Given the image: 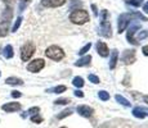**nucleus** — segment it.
I'll use <instances>...</instances> for the list:
<instances>
[{"label": "nucleus", "instance_id": "obj_11", "mask_svg": "<svg viewBox=\"0 0 148 128\" xmlns=\"http://www.w3.org/2000/svg\"><path fill=\"white\" fill-rule=\"evenodd\" d=\"M140 28V26L139 24H134V26H132V27L127 30V35H126V39H127V41L130 42V44H133V45H136L138 42L134 40V33H135V31L136 30H139Z\"/></svg>", "mask_w": 148, "mask_h": 128}, {"label": "nucleus", "instance_id": "obj_27", "mask_svg": "<svg viewBox=\"0 0 148 128\" xmlns=\"http://www.w3.org/2000/svg\"><path fill=\"white\" fill-rule=\"evenodd\" d=\"M90 47H92V44L89 42V44H86L84 47H81L80 51H79V55H84V54L86 53V51H89V50H90Z\"/></svg>", "mask_w": 148, "mask_h": 128}, {"label": "nucleus", "instance_id": "obj_38", "mask_svg": "<svg viewBox=\"0 0 148 128\" xmlns=\"http://www.w3.org/2000/svg\"><path fill=\"white\" fill-rule=\"evenodd\" d=\"M143 10H144V13H148V3H146V4H144Z\"/></svg>", "mask_w": 148, "mask_h": 128}, {"label": "nucleus", "instance_id": "obj_6", "mask_svg": "<svg viewBox=\"0 0 148 128\" xmlns=\"http://www.w3.org/2000/svg\"><path fill=\"white\" fill-rule=\"evenodd\" d=\"M121 60L124 64H132L135 62V51L134 50H125L121 56Z\"/></svg>", "mask_w": 148, "mask_h": 128}, {"label": "nucleus", "instance_id": "obj_4", "mask_svg": "<svg viewBox=\"0 0 148 128\" xmlns=\"http://www.w3.org/2000/svg\"><path fill=\"white\" fill-rule=\"evenodd\" d=\"M35 53V45L32 42H26L23 46L21 47V59L23 62H27L31 59V56Z\"/></svg>", "mask_w": 148, "mask_h": 128}, {"label": "nucleus", "instance_id": "obj_3", "mask_svg": "<svg viewBox=\"0 0 148 128\" xmlns=\"http://www.w3.org/2000/svg\"><path fill=\"white\" fill-rule=\"evenodd\" d=\"M45 55H47L48 58L56 60V62H59L64 58L63 50H62L59 46H56V45H52V46L48 47V49L45 50Z\"/></svg>", "mask_w": 148, "mask_h": 128}, {"label": "nucleus", "instance_id": "obj_33", "mask_svg": "<svg viewBox=\"0 0 148 128\" xmlns=\"http://www.w3.org/2000/svg\"><path fill=\"white\" fill-rule=\"evenodd\" d=\"M22 96V93L19 92V91H13L12 92V98H14V99H18V98H21Z\"/></svg>", "mask_w": 148, "mask_h": 128}, {"label": "nucleus", "instance_id": "obj_9", "mask_svg": "<svg viewBox=\"0 0 148 128\" xmlns=\"http://www.w3.org/2000/svg\"><path fill=\"white\" fill-rule=\"evenodd\" d=\"M66 3V0H41V5L45 8H57L62 7Z\"/></svg>", "mask_w": 148, "mask_h": 128}, {"label": "nucleus", "instance_id": "obj_31", "mask_svg": "<svg viewBox=\"0 0 148 128\" xmlns=\"http://www.w3.org/2000/svg\"><path fill=\"white\" fill-rule=\"evenodd\" d=\"M89 81L93 83H99V78L95 74H89Z\"/></svg>", "mask_w": 148, "mask_h": 128}, {"label": "nucleus", "instance_id": "obj_26", "mask_svg": "<svg viewBox=\"0 0 148 128\" xmlns=\"http://www.w3.org/2000/svg\"><path fill=\"white\" fill-rule=\"evenodd\" d=\"M21 22H22V17H18V18H17V21L14 22L13 27H12V31H13V32H16V31L19 28V26H21Z\"/></svg>", "mask_w": 148, "mask_h": 128}, {"label": "nucleus", "instance_id": "obj_10", "mask_svg": "<svg viewBox=\"0 0 148 128\" xmlns=\"http://www.w3.org/2000/svg\"><path fill=\"white\" fill-rule=\"evenodd\" d=\"M1 109L7 113H13V112H18L21 110V104L19 102H7L1 106Z\"/></svg>", "mask_w": 148, "mask_h": 128}, {"label": "nucleus", "instance_id": "obj_20", "mask_svg": "<svg viewBox=\"0 0 148 128\" xmlns=\"http://www.w3.org/2000/svg\"><path fill=\"white\" fill-rule=\"evenodd\" d=\"M30 0H19V4H18V12H23L25 9H26V7L28 4H30Z\"/></svg>", "mask_w": 148, "mask_h": 128}, {"label": "nucleus", "instance_id": "obj_23", "mask_svg": "<svg viewBox=\"0 0 148 128\" xmlns=\"http://www.w3.org/2000/svg\"><path fill=\"white\" fill-rule=\"evenodd\" d=\"M39 112H40V109H39L38 106H34V108H31V109L27 110V112H26L27 114L23 115V118H26L27 115H31V116H32V115H36V114H39Z\"/></svg>", "mask_w": 148, "mask_h": 128}, {"label": "nucleus", "instance_id": "obj_5", "mask_svg": "<svg viewBox=\"0 0 148 128\" xmlns=\"http://www.w3.org/2000/svg\"><path fill=\"white\" fill-rule=\"evenodd\" d=\"M45 65V62L42 59H35V60L30 62L27 65V70L28 72H32V73H38L44 68Z\"/></svg>", "mask_w": 148, "mask_h": 128}, {"label": "nucleus", "instance_id": "obj_18", "mask_svg": "<svg viewBox=\"0 0 148 128\" xmlns=\"http://www.w3.org/2000/svg\"><path fill=\"white\" fill-rule=\"evenodd\" d=\"M8 26H9V22H1L0 24V37H4L8 33Z\"/></svg>", "mask_w": 148, "mask_h": 128}, {"label": "nucleus", "instance_id": "obj_30", "mask_svg": "<svg viewBox=\"0 0 148 128\" xmlns=\"http://www.w3.org/2000/svg\"><path fill=\"white\" fill-rule=\"evenodd\" d=\"M31 121L34 122V123H40V122L42 121V118L39 114H36V115H32L31 116Z\"/></svg>", "mask_w": 148, "mask_h": 128}, {"label": "nucleus", "instance_id": "obj_25", "mask_svg": "<svg viewBox=\"0 0 148 128\" xmlns=\"http://www.w3.org/2000/svg\"><path fill=\"white\" fill-rule=\"evenodd\" d=\"M71 114H72V110H71V109H66V110H63L61 114H58V119H63V118H66V116L71 115Z\"/></svg>", "mask_w": 148, "mask_h": 128}, {"label": "nucleus", "instance_id": "obj_12", "mask_svg": "<svg viewBox=\"0 0 148 128\" xmlns=\"http://www.w3.org/2000/svg\"><path fill=\"white\" fill-rule=\"evenodd\" d=\"M97 51H98V54H99L101 56H103V58L108 56V54H110L107 45L104 44V42H102V41H98V42H97Z\"/></svg>", "mask_w": 148, "mask_h": 128}, {"label": "nucleus", "instance_id": "obj_40", "mask_svg": "<svg viewBox=\"0 0 148 128\" xmlns=\"http://www.w3.org/2000/svg\"><path fill=\"white\" fill-rule=\"evenodd\" d=\"M146 114L148 115V109H146Z\"/></svg>", "mask_w": 148, "mask_h": 128}, {"label": "nucleus", "instance_id": "obj_8", "mask_svg": "<svg viewBox=\"0 0 148 128\" xmlns=\"http://www.w3.org/2000/svg\"><path fill=\"white\" fill-rule=\"evenodd\" d=\"M76 110H77V113L81 116H85V118H89V116H92L93 113H94L93 108H90L89 105H79V106L76 108Z\"/></svg>", "mask_w": 148, "mask_h": 128}, {"label": "nucleus", "instance_id": "obj_2", "mask_svg": "<svg viewBox=\"0 0 148 128\" xmlns=\"http://www.w3.org/2000/svg\"><path fill=\"white\" fill-rule=\"evenodd\" d=\"M70 21L75 24H84L89 21V14H88V12L84 9H80V10L76 9L71 13Z\"/></svg>", "mask_w": 148, "mask_h": 128}, {"label": "nucleus", "instance_id": "obj_22", "mask_svg": "<svg viewBox=\"0 0 148 128\" xmlns=\"http://www.w3.org/2000/svg\"><path fill=\"white\" fill-rule=\"evenodd\" d=\"M72 83H73V86L81 89V87L84 86V79H82L81 77H75V78H73V81H72Z\"/></svg>", "mask_w": 148, "mask_h": 128}, {"label": "nucleus", "instance_id": "obj_35", "mask_svg": "<svg viewBox=\"0 0 148 128\" xmlns=\"http://www.w3.org/2000/svg\"><path fill=\"white\" fill-rule=\"evenodd\" d=\"M3 1L7 4V7H12V4L14 3V0H3Z\"/></svg>", "mask_w": 148, "mask_h": 128}, {"label": "nucleus", "instance_id": "obj_1", "mask_svg": "<svg viewBox=\"0 0 148 128\" xmlns=\"http://www.w3.org/2000/svg\"><path fill=\"white\" fill-rule=\"evenodd\" d=\"M132 19H142V21H148L147 17H144L143 14L134 12V13H124L119 17V23H117V28H119V33L124 32L125 28L127 27V24L132 22Z\"/></svg>", "mask_w": 148, "mask_h": 128}, {"label": "nucleus", "instance_id": "obj_13", "mask_svg": "<svg viewBox=\"0 0 148 128\" xmlns=\"http://www.w3.org/2000/svg\"><path fill=\"white\" fill-rule=\"evenodd\" d=\"M90 60H92V55H85L80 58L77 62L75 63L76 67H84V65H89L90 64Z\"/></svg>", "mask_w": 148, "mask_h": 128}, {"label": "nucleus", "instance_id": "obj_37", "mask_svg": "<svg viewBox=\"0 0 148 128\" xmlns=\"http://www.w3.org/2000/svg\"><path fill=\"white\" fill-rule=\"evenodd\" d=\"M142 51H143L144 55H148V45H147V46H143V49H142Z\"/></svg>", "mask_w": 148, "mask_h": 128}, {"label": "nucleus", "instance_id": "obj_36", "mask_svg": "<svg viewBox=\"0 0 148 128\" xmlns=\"http://www.w3.org/2000/svg\"><path fill=\"white\" fill-rule=\"evenodd\" d=\"M92 9H93V13H94V16H98V10H97V7L94 4H92Z\"/></svg>", "mask_w": 148, "mask_h": 128}, {"label": "nucleus", "instance_id": "obj_17", "mask_svg": "<svg viewBox=\"0 0 148 128\" xmlns=\"http://www.w3.org/2000/svg\"><path fill=\"white\" fill-rule=\"evenodd\" d=\"M117 59H119L117 50H113L112 51V55H111V62H110V68H111V69H115L116 64H117Z\"/></svg>", "mask_w": 148, "mask_h": 128}, {"label": "nucleus", "instance_id": "obj_28", "mask_svg": "<svg viewBox=\"0 0 148 128\" xmlns=\"http://www.w3.org/2000/svg\"><path fill=\"white\" fill-rule=\"evenodd\" d=\"M125 1H126L127 4L134 5V7H139V5L143 3V0H125Z\"/></svg>", "mask_w": 148, "mask_h": 128}, {"label": "nucleus", "instance_id": "obj_16", "mask_svg": "<svg viewBox=\"0 0 148 128\" xmlns=\"http://www.w3.org/2000/svg\"><path fill=\"white\" fill-rule=\"evenodd\" d=\"M5 83L17 86V85H23V81H22L21 78H17V77H8V78L5 79Z\"/></svg>", "mask_w": 148, "mask_h": 128}, {"label": "nucleus", "instance_id": "obj_19", "mask_svg": "<svg viewBox=\"0 0 148 128\" xmlns=\"http://www.w3.org/2000/svg\"><path fill=\"white\" fill-rule=\"evenodd\" d=\"M115 99H116V101L120 102V104H121V105H124V106H130L129 100H126V99H125L124 96H121V95H116V96H115Z\"/></svg>", "mask_w": 148, "mask_h": 128}, {"label": "nucleus", "instance_id": "obj_21", "mask_svg": "<svg viewBox=\"0 0 148 128\" xmlns=\"http://www.w3.org/2000/svg\"><path fill=\"white\" fill-rule=\"evenodd\" d=\"M66 91V86H57L54 89H49L47 90V92H54V93H61V92H64Z\"/></svg>", "mask_w": 148, "mask_h": 128}, {"label": "nucleus", "instance_id": "obj_15", "mask_svg": "<svg viewBox=\"0 0 148 128\" xmlns=\"http://www.w3.org/2000/svg\"><path fill=\"white\" fill-rule=\"evenodd\" d=\"M3 55H4L7 59L13 58L14 51H13V46H12V45H7V46L4 47V50H3Z\"/></svg>", "mask_w": 148, "mask_h": 128}, {"label": "nucleus", "instance_id": "obj_34", "mask_svg": "<svg viewBox=\"0 0 148 128\" xmlns=\"http://www.w3.org/2000/svg\"><path fill=\"white\" fill-rule=\"evenodd\" d=\"M73 93H75V96H77V98H84V92L80 90H76Z\"/></svg>", "mask_w": 148, "mask_h": 128}, {"label": "nucleus", "instance_id": "obj_24", "mask_svg": "<svg viewBox=\"0 0 148 128\" xmlns=\"http://www.w3.org/2000/svg\"><path fill=\"white\" fill-rule=\"evenodd\" d=\"M98 96H99V99H101V100H103V101H107L108 99H110V93H108L107 91H104V90L99 91V92H98Z\"/></svg>", "mask_w": 148, "mask_h": 128}, {"label": "nucleus", "instance_id": "obj_14", "mask_svg": "<svg viewBox=\"0 0 148 128\" xmlns=\"http://www.w3.org/2000/svg\"><path fill=\"white\" fill-rule=\"evenodd\" d=\"M133 115L136 116V118H140V119H143L144 116H146V108H140V106H138V108H134L133 109Z\"/></svg>", "mask_w": 148, "mask_h": 128}, {"label": "nucleus", "instance_id": "obj_39", "mask_svg": "<svg viewBox=\"0 0 148 128\" xmlns=\"http://www.w3.org/2000/svg\"><path fill=\"white\" fill-rule=\"evenodd\" d=\"M143 99H144V102H147V104H148V95H147V96H144Z\"/></svg>", "mask_w": 148, "mask_h": 128}, {"label": "nucleus", "instance_id": "obj_32", "mask_svg": "<svg viewBox=\"0 0 148 128\" xmlns=\"http://www.w3.org/2000/svg\"><path fill=\"white\" fill-rule=\"evenodd\" d=\"M147 36H148V31H142L138 35V40H143V39H146Z\"/></svg>", "mask_w": 148, "mask_h": 128}, {"label": "nucleus", "instance_id": "obj_41", "mask_svg": "<svg viewBox=\"0 0 148 128\" xmlns=\"http://www.w3.org/2000/svg\"><path fill=\"white\" fill-rule=\"evenodd\" d=\"M61 128H66V127H61Z\"/></svg>", "mask_w": 148, "mask_h": 128}, {"label": "nucleus", "instance_id": "obj_29", "mask_svg": "<svg viewBox=\"0 0 148 128\" xmlns=\"http://www.w3.org/2000/svg\"><path fill=\"white\" fill-rule=\"evenodd\" d=\"M68 102H71L70 99H58V100L54 101V104H57V105H64V104H68Z\"/></svg>", "mask_w": 148, "mask_h": 128}, {"label": "nucleus", "instance_id": "obj_7", "mask_svg": "<svg viewBox=\"0 0 148 128\" xmlns=\"http://www.w3.org/2000/svg\"><path fill=\"white\" fill-rule=\"evenodd\" d=\"M99 35L104 36V37H111L112 36V30H111V24L107 21H102L101 28H99Z\"/></svg>", "mask_w": 148, "mask_h": 128}]
</instances>
